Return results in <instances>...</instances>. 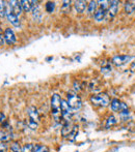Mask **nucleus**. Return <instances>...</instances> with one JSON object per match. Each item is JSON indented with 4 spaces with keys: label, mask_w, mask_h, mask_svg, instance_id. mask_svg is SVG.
<instances>
[{
    "label": "nucleus",
    "mask_w": 135,
    "mask_h": 152,
    "mask_svg": "<svg viewBox=\"0 0 135 152\" xmlns=\"http://www.w3.org/2000/svg\"><path fill=\"white\" fill-rule=\"evenodd\" d=\"M4 44H6V42L5 39H4L3 34H0V46H4Z\"/></svg>",
    "instance_id": "7c9ffc66"
},
{
    "label": "nucleus",
    "mask_w": 135,
    "mask_h": 152,
    "mask_svg": "<svg viewBox=\"0 0 135 152\" xmlns=\"http://www.w3.org/2000/svg\"><path fill=\"white\" fill-rule=\"evenodd\" d=\"M106 15H107V10L99 8V10H97V12L94 14V19H95L97 22H102L105 19V17H106Z\"/></svg>",
    "instance_id": "2eb2a0df"
},
{
    "label": "nucleus",
    "mask_w": 135,
    "mask_h": 152,
    "mask_svg": "<svg viewBox=\"0 0 135 152\" xmlns=\"http://www.w3.org/2000/svg\"><path fill=\"white\" fill-rule=\"evenodd\" d=\"M117 123V118H115L113 115H110V116L107 118V120H106V127L108 128V127H111V126H113V125H115V124Z\"/></svg>",
    "instance_id": "4be33fe9"
},
{
    "label": "nucleus",
    "mask_w": 135,
    "mask_h": 152,
    "mask_svg": "<svg viewBox=\"0 0 135 152\" xmlns=\"http://www.w3.org/2000/svg\"><path fill=\"white\" fill-rule=\"evenodd\" d=\"M21 2L23 12H32V10L38 5V1H32V0H23Z\"/></svg>",
    "instance_id": "9b49d317"
},
{
    "label": "nucleus",
    "mask_w": 135,
    "mask_h": 152,
    "mask_svg": "<svg viewBox=\"0 0 135 152\" xmlns=\"http://www.w3.org/2000/svg\"><path fill=\"white\" fill-rule=\"evenodd\" d=\"M77 134H78V126L74 125V127H73V130H72V132H71V134H70V137H69V138H71V140L73 141L75 139V137H76Z\"/></svg>",
    "instance_id": "cd10ccee"
},
{
    "label": "nucleus",
    "mask_w": 135,
    "mask_h": 152,
    "mask_svg": "<svg viewBox=\"0 0 135 152\" xmlns=\"http://www.w3.org/2000/svg\"><path fill=\"white\" fill-rule=\"evenodd\" d=\"M27 115H28V119L36 122V123L40 122V114H38V109H36L35 107H33V106L29 107V108L27 109Z\"/></svg>",
    "instance_id": "9d476101"
},
{
    "label": "nucleus",
    "mask_w": 135,
    "mask_h": 152,
    "mask_svg": "<svg viewBox=\"0 0 135 152\" xmlns=\"http://www.w3.org/2000/svg\"><path fill=\"white\" fill-rule=\"evenodd\" d=\"M133 58L134 57L130 56V55H117L112 58V63L117 66H121L130 62Z\"/></svg>",
    "instance_id": "423d86ee"
},
{
    "label": "nucleus",
    "mask_w": 135,
    "mask_h": 152,
    "mask_svg": "<svg viewBox=\"0 0 135 152\" xmlns=\"http://www.w3.org/2000/svg\"><path fill=\"white\" fill-rule=\"evenodd\" d=\"M89 99H91V102L95 107H101V108L108 106V104L110 102L109 96L106 93H99V94H95V95H91Z\"/></svg>",
    "instance_id": "f03ea898"
},
{
    "label": "nucleus",
    "mask_w": 135,
    "mask_h": 152,
    "mask_svg": "<svg viewBox=\"0 0 135 152\" xmlns=\"http://www.w3.org/2000/svg\"><path fill=\"white\" fill-rule=\"evenodd\" d=\"M61 97L59 94H53L51 97V115L53 119L56 122H60L63 120L61 115Z\"/></svg>",
    "instance_id": "f257e3e1"
},
{
    "label": "nucleus",
    "mask_w": 135,
    "mask_h": 152,
    "mask_svg": "<svg viewBox=\"0 0 135 152\" xmlns=\"http://www.w3.org/2000/svg\"><path fill=\"white\" fill-rule=\"evenodd\" d=\"M110 107H111V110L113 112H124V111H128V106L127 104L125 102H121L120 99L117 98H113L112 100L110 102Z\"/></svg>",
    "instance_id": "39448f33"
},
{
    "label": "nucleus",
    "mask_w": 135,
    "mask_h": 152,
    "mask_svg": "<svg viewBox=\"0 0 135 152\" xmlns=\"http://www.w3.org/2000/svg\"><path fill=\"white\" fill-rule=\"evenodd\" d=\"M5 122V115L2 112H0V124H3Z\"/></svg>",
    "instance_id": "c756f323"
},
{
    "label": "nucleus",
    "mask_w": 135,
    "mask_h": 152,
    "mask_svg": "<svg viewBox=\"0 0 135 152\" xmlns=\"http://www.w3.org/2000/svg\"><path fill=\"white\" fill-rule=\"evenodd\" d=\"M97 6H98V1H91L87 4V12L89 14H95L97 12Z\"/></svg>",
    "instance_id": "6ab92c4d"
},
{
    "label": "nucleus",
    "mask_w": 135,
    "mask_h": 152,
    "mask_svg": "<svg viewBox=\"0 0 135 152\" xmlns=\"http://www.w3.org/2000/svg\"><path fill=\"white\" fill-rule=\"evenodd\" d=\"M61 115H63V120L65 122H71L72 120V109L70 108L67 100H61Z\"/></svg>",
    "instance_id": "20e7f679"
},
{
    "label": "nucleus",
    "mask_w": 135,
    "mask_h": 152,
    "mask_svg": "<svg viewBox=\"0 0 135 152\" xmlns=\"http://www.w3.org/2000/svg\"><path fill=\"white\" fill-rule=\"evenodd\" d=\"M27 125H28V127L30 128V129L35 130L36 128H38V123H36V122H34V121H32V120H30V119H28V120H27Z\"/></svg>",
    "instance_id": "a878e982"
},
{
    "label": "nucleus",
    "mask_w": 135,
    "mask_h": 152,
    "mask_svg": "<svg viewBox=\"0 0 135 152\" xmlns=\"http://www.w3.org/2000/svg\"><path fill=\"white\" fill-rule=\"evenodd\" d=\"M32 18L34 20V22H41L42 20V12H41V8L38 5H36L35 7L32 10Z\"/></svg>",
    "instance_id": "a211bd4d"
},
{
    "label": "nucleus",
    "mask_w": 135,
    "mask_h": 152,
    "mask_svg": "<svg viewBox=\"0 0 135 152\" xmlns=\"http://www.w3.org/2000/svg\"><path fill=\"white\" fill-rule=\"evenodd\" d=\"M71 4H72V1H70V0H67V1H63V4H61V12H63V14H68V12H70L71 10Z\"/></svg>",
    "instance_id": "412c9836"
},
{
    "label": "nucleus",
    "mask_w": 135,
    "mask_h": 152,
    "mask_svg": "<svg viewBox=\"0 0 135 152\" xmlns=\"http://www.w3.org/2000/svg\"><path fill=\"white\" fill-rule=\"evenodd\" d=\"M74 8L78 14H83L85 10H87V2L83 1V0H79V1L74 2Z\"/></svg>",
    "instance_id": "ddd939ff"
},
{
    "label": "nucleus",
    "mask_w": 135,
    "mask_h": 152,
    "mask_svg": "<svg viewBox=\"0 0 135 152\" xmlns=\"http://www.w3.org/2000/svg\"><path fill=\"white\" fill-rule=\"evenodd\" d=\"M12 139V134L10 130L6 129H0V141L2 143H6L8 141H10Z\"/></svg>",
    "instance_id": "dca6fc26"
},
{
    "label": "nucleus",
    "mask_w": 135,
    "mask_h": 152,
    "mask_svg": "<svg viewBox=\"0 0 135 152\" xmlns=\"http://www.w3.org/2000/svg\"><path fill=\"white\" fill-rule=\"evenodd\" d=\"M5 17L7 18L8 22H10L12 25H14L15 27H19V26H20V24H21L20 20H19L18 16H16V15H15L14 12H13V10H12V8L10 7V5L7 6V10H6Z\"/></svg>",
    "instance_id": "0eeeda50"
},
{
    "label": "nucleus",
    "mask_w": 135,
    "mask_h": 152,
    "mask_svg": "<svg viewBox=\"0 0 135 152\" xmlns=\"http://www.w3.org/2000/svg\"><path fill=\"white\" fill-rule=\"evenodd\" d=\"M7 3H8V5H10V7L12 8L13 12H14L16 16H20V15L22 14L23 10H22V6H21L20 1H15V0H13V1H8Z\"/></svg>",
    "instance_id": "f8f14e48"
},
{
    "label": "nucleus",
    "mask_w": 135,
    "mask_h": 152,
    "mask_svg": "<svg viewBox=\"0 0 135 152\" xmlns=\"http://www.w3.org/2000/svg\"><path fill=\"white\" fill-rule=\"evenodd\" d=\"M7 2L5 1H0V16H5L6 10H7Z\"/></svg>",
    "instance_id": "5701e85b"
},
{
    "label": "nucleus",
    "mask_w": 135,
    "mask_h": 152,
    "mask_svg": "<svg viewBox=\"0 0 135 152\" xmlns=\"http://www.w3.org/2000/svg\"><path fill=\"white\" fill-rule=\"evenodd\" d=\"M66 100H67V102L72 110H80L81 107H82V100H81L80 96L75 93H68Z\"/></svg>",
    "instance_id": "7ed1b4c3"
},
{
    "label": "nucleus",
    "mask_w": 135,
    "mask_h": 152,
    "mask_svg": "<svg viewBox=\"0 0 135 152\" xmlns=\"http://www.w3.org/2000/svg\"><path fill=\"white\" fill-rule=\"evenodd\" d=\"M3 36H4V39H5V42L7 45H14L15 42H17L16 34H15L14 30L10 28H6L5 30H4Z\"/></svg>",
    "instance_id": "6e6552de"
},
{
    "label": "nucleus",
    "mask_w": 135,
    "mask_h": 152,
    "mask_svg": "<svg viewBox=\"0 0 135 152\" xmlns=\"http://www.w3.org/2000/svg\"><path fill=\"white\" fill-rule=\"evenodd\" d=\"M45 8H46V12H49V14H51V12H54V8H55V2H47L46 5H45Z\"/></svg>",
    "instance_id": "393cba45"
},
{
    "label": "nucleus",
    "mask_w": 135,
    "mask_h": 152,
    "mask_svg": "<svg viewBox=\"0 0 135 152\" xmlns=\"http://www.w3.org/2000/svg\"><path fill=\"white\" fill-rule=\"evenodd\" d=\"M7 145L6 143H0V152H7Z\"/></svg>",
    "instance_id": "c85d7f7f"
},
{
    "label": "nucleus",
    "mask_w": 135,
    "mask_h": 152,
    "mask_svg": "<svg viewBox=\"0 0 135 152\" xmlns=\"http://www.w3.org/2000/svg\"><path fill=\"white\" fill-rule=\"evenodd\" d=\"M98 3H99L100 5V8H102V10H108V6H109V1H98Z\"/></svg>",
    "instance_id": "bb28decb"
},
{
    "label": "nucleus",
    "mask_w": 135,
    "mask_h": 152,
    "mask_svg": "<svg viewBox=\"0 0 135 152\" xmlns=\"http://www.w3.org/2000/svg\"><path fill=\"white\" fill-rule=\"evenodd\" d=\"M10 151L12 152H22V148H21L20 144L18 142H13L10 144Z\"/></svg>",
    "instance_id": "b1692460"
},
{
    "label": "nucleus",
    "mask_w": 135,
    "mask_h": 152,
    "mask_svg": "<svg viewBox=\"0 0 135 152\" xmlns=\"http://www.w3.org/2000/svg\"><path fill=\"white\" fill-rule=\"evenodd\" d=\"M124 10H125V12L127 15H132L135 12V3L131 1L125 2V4H124Z\"/></svg>",
    "instance_id": "f3484780"
},
{
    "label": "nucleus",
    "mask_w": 135,
    "mask_h": 152,
    "mask_svg": "<svg viewBox=\"0 0 135 152\" xmlns=\"http://www.w3.org/2000/svg\"><path fill=\"white\" fill-rule=\"evenodd\" d=\"M119 4H120V2L117 1V0L109 1L108 10H107V14H108L109 18H113V17L117 14V10H119Z\"/></svg>",
    "instance_id": "1a4fd4ad"
},
{
    "label": "nucleus",
    "mask_w": 135,
    "mask_h": 152,
    "mask_svg": "<svg viewBox=\"0 0 135 152\" xmlns=\"http://www.w3.org/2000/svg\"><path fill=\"white\" fill-rule=\"evenodd\" d=\"M32 152H50L49 148L46 145H42V144H38L33 146V150Z\"/></svg>",
    "instance_id": "aec40b11"
},
{
    "label": "nucleus",
    "mask_w": 135,
    "mask_h": 152,
    "mask_svg": "<svg viewBox=\"0 0 135 152\" xmlns=\"http://www.w3.org/2000/svg\"><path fill=\"white\" fill-rule=\"evenodd\" d=\"M73 127H74V125H72L71 122H65L63 125V128H61V136L63 138H69L73 130Z\"/></svg>",
    "instance_id": "4468645a"
}]
</instances>
